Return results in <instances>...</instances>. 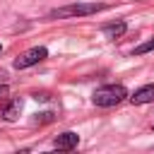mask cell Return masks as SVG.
I'll return each mask as SVG.
<instances>
[{
    "label": "cell",
    "instance_id": "1",
    "mask_svg": "<svg viewBox=\"0 0 154 154\" xmlns=\"http://www.w3.org/2000/svg\"><path fill=\"white\" fill-rule=\"evenodd\" d=\"M125 96H128V89L123 84H103L91 94V101L101 108H111V106H118Z\"/></svg>",
    "mask_w": 154,
    "mask_h": 154
},
{
    "label": "cell",
    "instance_id": "2",
    "mask_svg": "<svg viewBox=\"0 0 154 154\" xmlns=\"http://www.w3.org/2000/svg\"><path fill=\"white\" fill-rule=\"evenodd\" d=\"M106 5L103 2H75V5H65L58 10H51V19H67V17H87V14H96L101 12Z\"/></svg>",
    "mask_w": 154,
    "mask_h": 154
},
{
    "label": "cell",
    "instance_id": "3",
    "mask_svg": "<svg viewBox=\"0 0 154 154\" xmlns=\"http://www.w3.org/2000/svg\"><path fill=\"white\" fill-rule=\"evenodd\" d=\"M48 55V51L43 48V46H36V48H29V51H24L17 60H14V67L17 70H24V67H31V65H36V63H41L43 58Z\"/></svg>",
    "mask_w": 154,
    "mask_h": 154
},
{
    "label": "cell",
    "instance_id": "4",
    "mask_svg": "<svg viewBox=\"0 0 154 154\" xmlns=\"http://www.w3.org/2000/svg\"><path fill=\"white\" fill-rule=\"evenodd\" d=\"M55 149H63V152H70V149H75L77 144H79V135L77 132H63V135H58L55 137Z\"/></svg>",
    "mask_w": 154,
    "mask_h": 154
},
{
    "label": "cell",
    "instance_id": "5",
    "mask_svg": "<svg viewBox=\"0 0 154 154\" xmlns=\"http://www.w3.org/2000/svg\"><path fill=\"white\" fill-rule=\"evenodd\" d=\"M19 113H22V99H12V101L2 108V118H5L7 123L17 120V118H19Z\"/></svg>",
    "mask_w": 154,
    "mask_h": 154
},
{
    "label": "cell",
    "instance_id": "6",
    "mask_svg": "<svg viewBox=\"0 0 154 154\" xmlns=\"http://www.w3.org/2000/svg\"><path fill=\"white\" fill-rule=\"evenodd\" d=\"M130 101H132V103H149V101H154V84H147V87L137 89V91L130 96Z\"/></svg>",
    "mask_w": 154,
    "mask_h": 154
},
{
    "label": "cell",
    "instance_id": "7",
    "mask_svg": "<svg viewBox=\"0 0 154 154\" xmlns=\"http://www.w3.org/2000/svg\"><path fill=\"white\" fill-rule=\"evenodd\" d=\"M125 29H128V24H125V22H113V24H106L101 31H103L108 38H118V36H123V34H125Z\"/></svg>",
    "mask_w": 154,
    "mask_h": 154
},
{
    "label": "cell",
    "instance_id": "8",
    "mask_svg": "<svg viewBox=\"0 0 154 154\" xmlns=\"http://www.w3.org/2000/svg\"><path fill=\"white\" fill-rule=\"evenodd\" d=\"M149 51H154V38L147 41V43H142V46H137L135 48V55H142V53H149Z\"/></svg>",
    "mask_w": 154,
    "mask_h": 154
},
{
    "label": "cell",
    "instance_id": "9",
    "mask_svg": "<svg viewBox=\"0 0 154 154\" xmlns=\"http://www.w3.org/2000/svg\"><path fill=\"white\" fill-rule=\"evenodd\" d=\"M43 118H36V123H51L53 120V113H41Z\"/></svg>",
    "mask_w": 154,
    "mask_h": 154
},
{
    "label": "cell",
    "instance_id": "10",
    "mask_svg": "<svg viewBox=\"0 0 154 154\" xmlns=\"http://www.w3.org/2000/svg\"><path fill=\"white\" fill-rule=\"evenodd\" d=\"M34 99H36V101H48L51 96H48L46 91H41V94H34Z\"/></svg>",
    "mask_w": 154,
    "mask_h": 154
},
{
    "label": "cell",
    "instance_id": "11",
    "mask_svg": "<svg viewBox=\"0 0 154 154\" xmlns=\"http://www.w3.org/2000/svg\"><path fill=\"white\" fill-rule=\"evenodd\" d=\"M7 91H10V89H7L5 84H2V87H0V99H2V96H7Z\"/></svg>",
    "mask_w": 154,
    "mask_h": 154
},
{
    "label": "cell",
    "instance_id": "12",
    "mask_svg": "<svg viewBox=\"0 0 154 154\" xmlns=\"http://www.w3.org/2000/svg\"><path fill=\"white\" fill-rule=\"evenodd\" d=\"M0 53H2V46H0Z\"/></svg>",
    "mask_w": 154,
    "mask_h": 154
}]
</instances>
